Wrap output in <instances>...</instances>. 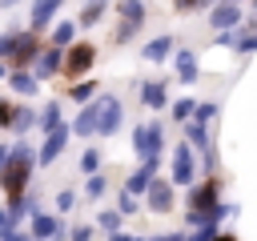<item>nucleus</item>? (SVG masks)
<instances>
[{"mask_svg":"<svg viewBox=\"0 0 257 241\" xmlns=\"http://www.w3.org/2000/svg\"><path fill=\"white\" fill-rule=\"evenodd\" d=\"M32 169H36V149L24 141V137H16L12 141V149H8V161H4V169H0V189H4V197H12V193H28L32 185Z\"/></svg>","mask_w":257,"mask_h":241,"instance_id":"obj_1","label":"nucleus"},{"mask_svg":"<svg viewBox=\"0 0 257 241\" xmlns=\"http://www.w3.org/2000/svg\"><path fill=\"white\" fill-rule=\"evenodd\" d=\"M92 64H96V44L76 36V40L64 48V72H60V76L80 80V76H88V72H92Z\"/></svg>","mask_w":257,"mask_h":241,"instance_id":"obj_2","label":"nucleus"},{"mask_svg":"<svg viewBox=\"0 0 257 241\" xmlns=\"http://www.w3.org/2000/svg\"><path fill=\"white\" fill-rule=\"evenodd\" d=\"M40 48H44V36L32 32V28H20L16 32V44L8 52V68H32V60L40 56Z\"/></svg>","mask_w":257,"mask_h":241,"instance_id":"obj_3","label":"nucleus"},{"mask_svg":"<svg viewBox=\"0 0 257 241\" xmlns=\"http://www.w3.org/2000/svg\"><path fill=\"white\" fill-rule=\"evenodd\" d=\"M32 72H36V80H40V84H44V80H52V76H60V72H64V48L44 44V48H40V56L32 60Z\"/></svg>","mask_w":257,"mask_h":241,"instance_id":"obj_4","label":"nucleus"},{"mask_svg":"<svg viewBox=\"0 0 257 241\" xmlns=\"http://www.w3.org/2000/svg\"><path fill=\"white\" fill-rule=\"evenodd\" d=\"M120 120H124V104H120V96L100 92V120H96V137H112V133L120 129Z\"/></svg>","mask_w":257,"mask_h":241,"instance_id":"obj_5","label":"nucleus"},{"mask_svg":"<svg viewBox=\"0 0 257 241\" xmlns=\"http://www.w3.org/2000/svg\"><path fill=\"white\" fill-rule=\"evenodd\" d=\"M133 149H137L141 161H145V157H157V153H161V120L137 125V129H133Z\"/></svg>","mask_w":257,"mask_h":241,"instance_id":"obj_6","label":"nucleus"},{"mask_svg":"<svg viewBox=\"0 0 257 241\" xmlns=\"http://www.w3.org/2000/svg\"><path fill=\"white\" fill-rule=\"evenodd\" d=\"M60 8H64V0H32V8H28V28L44 36V32L56 24Z\"/></svg>","mask_w":257,"mask_h":241,"instance_id":"obj_7","label":"nucleus"},{"mask_svg":"<svg viewBox=\"0 0 257 241\" xmlns=\"http://www.w3.org/2000/svg\"><path fill=\"white\" fill-rule=\"evenodd\" d=\"M68 137H72V125H60V129H52V133H44V145L36 149V165H52L60 153H64V145H68Z\"/></svg>","mask_w":257,"mask_h":241,"instance_id":"obj_8","label":"nucleus"},{"mask_svg":"<svg viewBox=\"0 0 257 241\" xmlns=\"http://www.w3.org/2000/svg\"><path fill=\"white\" fill-rule=\"evenodd\" d=\"M209 24H213V32H221V28H241V4L217 0V4L209 8Z\"/></svg>","mask_w":257,"mask_h":241,"instance_id":"obj_9","label":"nucleus"},{"mask_svg":"<svg viewBox=\"0 0 257 241\" xmlns=\"http://www.w3.org/2000/svg\"><path fill=\"white\" fill-rule=\"evenodd\" d=\"M56 229H60V217H52V213H44V209H32V213H28V233H32V241H52Z\"/></svg>","mask_w":257,"mask_h":241,"instance_id":"obj_10","label":"nucleus"},{"mask_svg":"<svg viewBox=\"0 0 257 241\" xmlns=\"http://www.w3.org/2000/svg\"><path fill=\"white\" fill-rule=\"evenodd\" d=\"M4 84H8L16 96H32V92H40V80H36V72H32V68H8Z\"/></svg>","mask_w":257,"mask_h":241,"instance_id":"obj_11","label":"nucleus"},{"mask_svg":"<svg viewBox=\"0 0 257 241\" xmlns=\"http://www.w3.org/2000/svg\"><path fill=\"white\" fill-rule=\"evenodd\" d=\"M96 120H100V96H92L88 104H80V116L72 120V133L76 137H92L96 133Z\"/></svg>","mask_w":257,"mask_h":241,"instance_id":"obj_12","label":"nucleus"},{"mask_svg":"<svg viewBox=\"0 0 257 241\" xmlns=\"http://www.w3.org/2000/svg\"><path fill=\"white\" fill-rule=\"evenodd\" d=\"M145 205H149L153 213H169V209H173V189H169L165 181H153V185L145 189Z\"/></svg>","mask_w":257,"mask_h":241,"instance_id":"obj_13","label":"nucleus"},{"mask_svg":"<svg viewBox=\"0 0 257 241\" xmlns=\"http://www.w3.org/2000/svg\"><path fill=\"white\" fill-rule=\"evenodd\" d=\"M76 36H80V24H76V20H56V24L48 28V44H56V48H68Z\"/></svg>","mask_w":257,"mask_h":241,"instance_id":"obj_14","label":"nucleus"},{"mask_svg":"<svg viewBox=\"0 0 257 241\" xmlns=\"http://www.w3.org/2000/svg\"><path fill=\"white\" fill-rule=\"evenodd\" d=\"M64 96H68L72 104H88L92 96H100V84H96V80H88V76H80V80H72V84L64 88Z\"/></svg>","mask_w":257,"mask_h":241,"instance_id":"obj_15","label":"nucleus"},{"mask_svg":"<svg viewBox=\"0 0 257 241\" xmlns=\"http://www.w3.org/2000/svg\"><path fill=\"white\" fill-rule=\"evenodd\" d=\"M141 104H145V108H153V112H157V108H165V104H169L165 80H145V84H141Z\"/></svg>","mask_w":257,"mask_h":241,"instance_id":"obj_16","label":"nucleus"},{"mask_svg":"<svg viewBox=\"0 0 257 241\" xmlns=\"http://www.w3.org/2000/svg\"><path fill=\"white\" fill-rule=\"evenodd\" d=\"M173 181L177 185H189L193 181V145H181L177 157H173Z\"/></svg>","mask_w":257,"mask_h":241,"instance_id":"obj_17","label":"nucleus"},{"mask_svg":"<svg viewBox=\"0 0 257 241\" xmlns=\"http://www.w3.org/2000/svg\"><path fill=\"white\" fill-rule=\"evenodd\" d=\"M108 4H112V0H84V8H80V16H76V24H80V32H84V28H96V24L104 20V12H108Z\"/></svg>","mask_w":257,"mask_h":241,"instance_id":"obj_18","label":"nucleus"},{"mask_svg":"<svg viewBox=\"0 0 257 241\" xmlns=\"http://www.w3.org/2000/svg\"><path fill=\"white\" fill-rule=\"evenodd\" d=\"M141 56H145L149 64H161V60H169V56H173V36H153V40L141 48Z\"/></svg>","mask_w":257,"mask_h":241,"instance_id":"obj_19","label":"nucleus"},{"mask_svg":"<svg viewBox=\"0 0 257 241\" xmlns=\"http://www.w3.org/2000/svg\"><path fill=\"white\" fill-rule=\"evenodd\" d=\"M112 8H116V16L128 20V24H145V16H149V4H145V0H116Z\"/></svg>","mask_w":257,"mask_h":241,"instance_id":"obj_20","label":"nucleus"},{"mask_svg":"<svg viewBox=\"0 0 257 241\" xmlns=\"http://www.w3.org/2000/svg\"><path fill=\"white\" fill-rule=\"evenodd\" d=\"M60 125H64L60 100H48V104L40 108V120H36V129H40V133H52V129H60Z\"/></svg>","mask_w":257,"mask_h":241,"instance_id":"obj_21","label":"nucleus"},{"mask_svg":"<svg viewBox=\"0 0 257 241\" xmlns=\"http://www.w3.org/2000/svg\"><path fill=\"white\" fill-rule=\"evenodd\" d=\"M177 80H181V84H193V80H197V56H193L189 48L177 52Z\"/></svg>","mask_w":257,"mask_h":241,"instance_id":"obj_22","label":"nucleus"},{"mask_svg":"<svg viewBox=\"0 0 257 241\" xmlns=\"http://www.w3.org/2000/svg\"><path fill=\"white\" fill-rule=\"evenodd\" d=\"M36 120H40V112H32L28 104H16V108H12V133H16V137H24Z\"/></svg>","mask_w":257,"mask_h":241,"instance_id":"obj_23","label":"nucleus"},{"mask_svg":"<svg viewBox=\"0 0 257 241\" xmlns=\"http://www.w3.org/2000/svg\"><path fill=\"white\" fill-rule=\"evenodd\" d=\"M120 221H124V213H120V209H104V213H96V221H92V225H96V229H104V233H116V229H120Z\"/></svg>","mask_w":257,"mask_h":241,"instance_id":"obj_24","label":"nucleus"},{"mask_svg":"<svg viewBox=\"0 0 257 241\" xmlns=\"http://www.w3.org/2000/svg\"><path fill=\"white\" fill-rule=\"evenodd\" d=\"M137 32H141V24H128V20H120V24L112 28V44H128Z\"/></svg>","mask_w":257,"mask_h":241,"instance_id":"obj_25","label":"nucleus"},{"mask_svg":"<svg viewBox=\"0 0 257 241\" xmlns=\"http://www.w3.org/2000/svg\"><path fill=\"white\" fill-rule=\"evenodd\" d=\"M80 173H84V177L100 173V153H96V149H84V153H80Z\"/></svg>","mask_w":257,"mask_h":241,"instance_id":"obj_26","label":"nucleus"},{"mask_svg":"<svg viewBox=\"0 0 257 241\" xmlns=\"http://www.w3.org/2000/svg\"><path fill=\"white\" fill-rule=\"evenodd\" d=\"M104 189H108V181H104V173H92V177L84 181V197H104Z\"/></svg>","mask_w":257,"mask_h":241,"instance_id":"obj_27","label":"nucleus"},{"mask_svg":"<svg viewBox=\"0 0 257 241\" xmlns=\"http://www.w3.org/2000/svg\"><path fill=\"white\" fill-rule=\"evenodd\" d=\"M0 241H32V233H28V225H4Z\"/></svg>","mask_w":257,"mask_h":241,"instance_id":"obj_28","label":"nucleus"},{"mask_svg":"<svg viewBox=\"0 0 257 241\" xmlns=\"http://www.w3.org/2000/svg\"><path fill=\"white\" fill-rule=\"evenodd\" d=\"M16 32H20V28H16V24H12V28H4V32H0V60H4V64H8V52H12V44H16Z\"/></svg>","mask_w":257,"mask_h":241,"instance_id":"obj_29","label":"nucleus"},{"mask_svg":"<svg viewBox=\"0 0 257 241\" xmlns=\"http://www.w3.org/2000/svg\"><path fill=\"white\" fill-rule=\"evenodd\" d=\"M217 0H173V12H201V8H213Z\"/></svg>","mask_w":257,"mask_h":241,"instance_id":"obj_30","label":"nucleus"},{"mask_svg":"<svg viewBox=\"0 0 257 241\" xmlns=\"http://www.w3.org/2000/svg\"><path fill=\"white\" fill-rule=\"evenodd\" d=\"M193 112H197V100H193V96H185V100L173 104V116H177V120H189Z\"/></svg>","mask_w":257,"mask_h":241,"instance_id":"obj_31","label":"nucleus"},{"mask_svg":"<svg viewBox=\"0 0 257 241\" xmlns=\"http://www.w3.org/2000/svg\"><path fill=\"white\" fill-rule=\"evenodd\" d=\"M12 108H16V104H12L8 96H0V133H12Z\"/></svg>","mask_w":257,"mask_h":241,"instance_id":"obj_32","label":"nucleus"},{"mask_svg":"<svg viewBox=\"0 0 257 241\" xmlns=\"http://www.w3.org/2000/svg\"><path fill=\"white\" fill-rule=\"evenodd\" d=\"M72 205H76V193H72V189H60V193H56V213H68Z\"/></svg>","mask_w":257,"mask_h":241,"instance_id":"obj_33","label":"nucleus"},{"mask_svg":"<svg viewBox=\"0 0 257 241\" xmlns=\"http://www.w3.org/2000/svg\"><path fill=\"white\" fill-rule=\"evenodd\" d=\"M92 233H96V225H72L68 241H92Z\"/></svg>","mask_w":257,"mask_h":241,"instance_id":"obj_34","label":"nucleus"},{"mask_svg":"<svg viewBox=\"0 0 257 241\" xmlns=\"http://www.w3.org/2000/svg\"><path fill=\"white\" fill-rule=\"evenodd\" d=\"M116 209H120L124 217H128V213H137V193H128V189H124V193H120V201H116Z\"/></svg>","mask_w":257,"mask_h":241,"instance_id":"obj_35","label":"nucleus"},{"mask_svg":"<svg viewBox=\"0 0 257 241\" xmlns=\"http://www.w3.org/2000/svg\"><path fill=\"white\" fill-rule=\"evenodd\" d=\"M153 241H185L181 233H161V237H153Z\"/></svg>","mask_w":257,"mask_h":241,"instance_id":"obj_36","label":"nucleus"},{"mask_svg":"<svg viewBox=\"0 0 257 241\" xmlns=\"http://www.w3.org/2000/svg\"><path fill=\"white\" fill-rule=\"evenodd\" d=\"M108 241H133V237H128V233H120V229H116V233H108Z\"/></svg>","mask_w":257,"mask_h":241,"instance_id":"obj_37","label":"nucleus"},{"mask_svg":"<svg viewBox=\"0 0 257 241\" xmlns=\"http://www.w3.org/2000/svg\"><path fill=\"white\" fill-rule=\"evenodd\" d=\"M4 225H12V221H8V209L0 205V229H4Z\"/></svg>","mask_w":257,"mask_h":241,"instance_id":"obj_38","label":"nucleus"},{"mask_svg":"<svg viewBox=\"0 0 257 241\" xmlns=\"http://www.w3.org/2000/svg\"><path fill=\"white\" fill-rule=\"evenodd\" d=\"M8 149H12V145H0V169H4V161H8Z\"/></svg>","mask_w":257,"mask_h":241,"instance_id":"obj_39","label":"nucleus"},{"mask_svg":"<svg viewBox=\"0 0 257 241\" xmlns=\"http://www.w3.org/2000/svg\"><path fill=\"white\" fill-rule=\"evenodd\" d=\"M4 76H8V64H4V60H0V80H4Z\"/></svg>","mask_w":257,"mask_h":241,"instance_id":"obj_40","label":"nucleus"},{"mask_svg":"<svg viewBox=\"0 0 257 241\" xmlns=\"http://www.w3.org/2000/svg\"><path fill=\"white\" fill-rule=\"evenodd\" d=\"M12 4H20V0H0V8H12Z\"/></svg>","mask_w":257,"mask_h":241,"instance_id":"obj_41","label":"nucleus"},{"mask_svg":"<svg viewBox=\"0 0 257 241\" xmlns=\"http://www.w3.org/2000/svg\"><path fill=\"white\" fill-rule=\"evenodd\" d=\"M213 241H237V237H213Z\"/></svg>","mask_w":257,"mask_h":241,"instance_id":"obj_42","label":"nucleus"},{"mask_svg":"<svg viewBox=\"0 0 257 241\" xmlns=\"http://www.w3.org/2000/svg\"><path fill=\"white\" fill-rule=\"evenodd\" d=\"M133 241H145V237H133Z\"/></svg>","mask_w":257,"mask_h":241,"instance_id":"obj_43","label":"nucleus"},{"mask_svg":"<svg viewBox=\"0 0 257 241\" xmlns=\"http://www.w3.org/2000/svg\"><path fill=\"white\" fill-rule=\"evenodd\" d=\"M233 4H241V0H233ZM253 4H257V0H253Z\"/></svg>","mask_w":257,"mask_h":241,"instance_id":"obj_44","label":"nucleus"}]
</instances>
